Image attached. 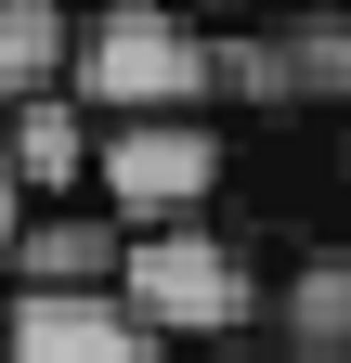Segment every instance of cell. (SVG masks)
I'll return each instance as SVG.
<instances>
[{"label":"cell","instance_id":"9","mask_svg":"<svg viewBox=\"0 0 351 363\" xmlns=\"http://www.w3.org/2000/svg\"><path fill=\"white\" fill-rule=\"evenodd\" d=\"M156 13H183V26H208V39H222V26H247V13H274V0H156Z\"/></svg>","mask_w":351,"mask_h":363},{"label":"cell","instance_id":"7","mask_svg":"<svg viewBox=\"0 0 351 363\" xmlns=\"http://www.w3.org/2000/svg\"><path fill=\"white\" fill-rule=\"evenodd\" d=\"M0 169H14L26 208H78V195H92V117H78L65 91H53V104H14V117H0Z\"/></svg>","mask_w":351,"mask_h":363},{"label":"cell","instance_id":"3","mask_svg":"<svg viewBox=\"0 0 351 363\" xmlns=\"http://www.w3.org/2000/svg\"><path fill=\"white\" fill-rule=\"evenodd\" d=\"M222 182H234V130H222V117H130V130H92V208L117 220V234L222 220Z\"/></svg>","mask_w":351,"mask_h":363},{"label":"cell","instance_id":"5","mask_svg":"<svg viewBox=\"0 0 351 363\" xmlns=\"http://www.w3.org/2000/svg\"><path fill=\"white\" fill-rule=\"evenodd\" d=\"M117 220L78 195V208H26L14 220V259H0V298H104L117 286Z\"/></svg>","mask_w":351,"mask_h":363},{"label":"cell","instance_id":"4","mask_svg":"<svg viewBox=\"0 0 351 363\" xmlns=\"http://www.w3.org/2000/svg\"><path fill=\"white\" fill-rule=\"evenodd\" d=\"M222 104H247V117L351 104V13H299V0H274V13L222 26Z\"/></svg>","mask_w":351,"mask_h":363},{"label":"cell","instance_id":"2","mask_svg":"<svg viewBox=\"0 0 351 363\" xmlns=\"http://www.w3.org/2000/svg\"><path fill=\"white\" fill-rule=\"evenodd\" d=\"M117 311L169 363L183 350H234V337H260V311H274V272H260V247L222 234V220H169V234L117 247Z\"/></svg>","mask_w":351,"mask_h":363},{"label":"cell","instance_id":"1","mask_svg":"<svg viewBox=\"0 0 351 363\" xmlns=\"http://www.w3.org/2000/svg\"><path fill=\"white\" fill-rule=\"evenodd\" d=\"M65 104L92 130L130 117H222V39L156 13V0H78V52H65Z\"/></svg>","mask_w":351,"mask_h":363},{"label":"cell","instance_id":"8","mask_svg":"<svg viewBox=\"0 0 351 363\" xmlns=\"http://www.w3.org/2000/svg\"><path fill=\"white\" fill-rule=\"evenodd\" d=\"M78 52V0H0V117L14 104H53Z\"/></svg>","mask_w":351,"mask_h":363},{"label":"cell","instance_id":"6","mask_svg":"<svg viewBox=\"0 0 351 363\" xmlns=\"http://www.w3.org/2000/svg\"><path fill=\"white\" fill-rule=\"evenodd\" d=\"M0 363H169V350L104 286V298H0Z\"/></svg>","mask_w":351,"mask_h":363},{"label":"cell","instance_id":"11","mask_svg":"<svg viewBox=\"0 0 351 363\" xmlns=\"http://www.w3.org/2000/svg\"><path fill=\"white\" fill-rule=\"evenodd\" d=\"M183 363H274V350H260V337H234V350H183Z\"/></svg>","mask_w":351,"mask_h":363},{"label":"cell","instance_id":"10","mask_svg":"<svg viewBox=\"0 0 351 363\" xmlns=\"http://www.w3.org/2000/svg\"><path fill=\"white\" fill-rule=\"evenodd\" d=\"M14 220H26V195H14V169H0V259H14Z\"/></svg>","mask_w":351,"mask_h":363},{"label":"cell","instance_id":"12","mask_svg":"<svg viewBox=\"0 0 351 363\" xmlns=\"http://www.w3.org/2000/svg\"><path fill=\"white\" fill-rule=\"evenodd\" d=\"M299 13H351V0H299Z\"/></svg>","mask_w":351,"mask_h":363}]
</instances>
